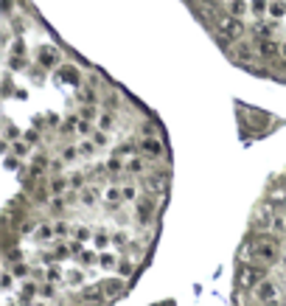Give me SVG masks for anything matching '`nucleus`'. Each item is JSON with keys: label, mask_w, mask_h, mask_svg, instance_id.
Wrapping results in <instances>:
<instances>
[{"label": "nucleus", "mask_w": 286, "mask_h": 306, "mask_svg": "<svg viewBox=\"0 0 286 306\" xmlns=\"http://www.w3.org/2000/svg\"><path fill=\"white\" fill-rule=\"evenodd\" d=\"M81 202H85V205H96V191H93V188H85V191H81Z\"/></svg>", "instance_id": "4468645a"}, {"label": "nucleus", "mask_w": 286, "mask_h": 306, "mask_svg": "<svg viewBox=\"0 0 286 306\" xmlns=\"http://www.w3.org/2000/svg\"><path fill=\"white\" fill-rule=\"evenodd\" d=\"M258 278H261V273L247 267V270H241V276H238V284H241V287H258V284H261Z\"/></svg>", "instance_id": "423d86ee"}, {"label": "nucleus", "mask_w": 286, "mask_h": 306, "mask_svg": "<svg viewBox=\"0 0 286 306\" xmlns=\"http://www.w3.org/2000/svg\"><path fill=\"white\" fill-rule=\"evenodd\" d=\"M51 236H54V230H51L48 225H43V228L37 230V239H51Z\"/></svg>", "instance_id": "f3484780"}, {"label": "nucleus", "mask_w": 286, "mask_h": 306, "mask_svg": "<svg viewBox=\"0 0 286 306\" xmlns=\"http://www.w3.org/2000/svg\"><path fill=\"white\" fill-rule=\"evenodd\" d=\"M85 300H87V303H98V300H101V289H87Z\"/></svg>", "instance_id": "ddd939ff"}, {"label": "nucleus", "mask_w": 286, "mask_h": 306, "mask_svg": "<svg viewBox=\"0 0 286 306\" xmlns=\"http://www.w3.org/2000/svg\"><path fill=\"white\" fill-rule=\"evenodd\" d=\"M121 197H124V194H121V191H115V188H110V191H107V202H118Z\"/></svg>", "instance_id": "6ab92c4d"}, {"label": "nucleus", "mask_w": 286, "mask_h": 306, "mask_svg": "<svg viewBox=\"0 0 286 306\" xmlns=\"http://www.w3.org/2000/svg\"><path fill=\"white\" fill-rule=\"evenodd\" d=\"M140 149L146 152V155H152V157H160V155H163V144H160L157 138H146L143 144H140Z\"/></svg>", "instance_id": "0eeeda50"}, {"label": "nucleus", "mask_w": 286, "mask_h": 306, "mask_svg": "<svg viewBox=\"0 0 286 306\" xmlns=\"http://www.w3.org/2000/svg\"><path fill=\"white\" fill-rule=\"evenodd\" d=\"M121 289H124V284L115 281V278H110V281L104 284V295H121Z\"/></svg>", "instance_id": "9b49d317"}, {"label": "nucleus", "mask_w": 286, "mask_h": 306, "mask_svg": "<svg viewBox=\"0 0 286 306\" xmlns=\"http://www.w3.org/2000/svg\"><path fill=\"white\" fill-rule=\"evenodd\" d=\"M56 59H59L56 48H43V51H39V65L51 67V65H56Z\"/></svg>", "instance_id": "1a4fd4ad"}, {"label": "nucleus", "mask_w": 286, "mask_h": 306, "mask_svg": "<svg viewBox=\"0 0 286 306\" xmlns=\"http://www.w3.org/2000/svg\"><path fill=\"white\" fill-rule=\"evenodd\" d=\"M98 126H101V129H110V126H112V115H101V118H98Z\"/></svg>", "instance_id": "a211bd4d"}, {"label": "nucleus", "mask_w": 286, "mask_h": 306, "mask_svg": "<svg viewBox=\"0 0 286 306\" xmlns=\"http://www.w3.org/2000/svg\"><path fill=\"white\" fill-rule=\"evenodd\" d=\"M3 12H6V14L14 12V0H3Z\"/></svg>", "instance_id": "5701e85b"}, {"label": "nucleus", "mask_w": 286, "mask_h": 306, "mask_svg": "<svg viewBox=\"0 0 286 306\" xmlns=\"http://www.w3.org/2000/svg\"><path fill=\"white\" fill-rule=\"evenodd\" d=\"M81 261H85V264H93V261H96V256H93V253H81Z\"/></svg>", "instance_id": "b1692460"}, {"label": "nucleus", "mask_w": 286, "mask_h": 306, "mask_svg": "<svg viewBox=\"0 0 286 306\" xmlns=\"http://www.w3.org/2000/svg\"><path fill=\"white\" fill-rule=\"evenodd\" d=\"M107 172L118 174V172H121V160H118V157H110V160H107Z\"/></svg>", "instance_id": "2eb2a0df"}, {"label": "nucleus", "mask_w": 286, "mask_h": 306, "mask_svg": "<svg viewBox=\"0 0 286 306\" xmlns=\"http://www.w3.org/2000/svg\"><path fill=\"white\" fill-rule=\"evenodd\" d=\"M152 214H154V205H152V202H140V205H138V222L146 225L149 219H152Z\"/></svg>", "instance_id": "9d476101"}, {"label": "nucleus", "mask_w": 286, "mask_h": 306, "mask_svg": "<svg viewBox=\"0 0 286 306\" xmlns=\"http://www.w3.org/2000/svg\"><path fill=\"white\" fill-rule=\"evenodd\" d=\"M236 56H238V59L244 62V59H250V56H253V54H250V48H244V45H241V48L236 51Z\"/></svg>", "instance_id": "4be33fe9"}, {"label": "nucleus", "mask_w": 286, "mask_h": 306, "mask_svg": "<svg viewBox=\"0 0 286 306\" xmlns=\"http://www.w3.org/2000/svg\"><path fill=\"white\" fill-rule=\"evenodd\" d=\"M37 306H48V303H37Z\"/></svg>", "instance_id": "bb28decb"}, {"label": "nucleus", "mask_w": 286, "mask_h": 306, "mask_svg": "<svg viewBox=\"0 0 286 306\" xmlns=\"http://www.w3.org/2000/svg\"><path fill=\"white\" fill-rule=\"evenodd\" d=\"M269 225H275V214L272 208H258L256 216H253V228L258 230H269Z\"/></svg>", "instance_id": "7ed1b4c3"}, {"label": "nucleus", "mask_w": 286, "mask_h": 306, "mask_svg": "<svg viewBox=\"0 0 286 306\" xmlns=\"http://www.w3.org/2000/svg\"><path fill=\"white\" fill-rule=\"evenodd\" d=\"M67 284H70V287L81 284V273H70V276H67Z\"/></svg>", "instance_id": "412c9836"}, {"label": "nucleus", "mask_w": 286, "mask_h": 306, "mask_svg": "<svg viewBox=\"0 0 286 306\" xmlns=\"http://www.w3.org/2000/svg\"><path fill=\"white\" fill-rule=\"evenodd\" d=\"M253 253H256V258H261V261H278V247H275V242H267V239H261V242H256V247H253Z\"/></svg>", "instance_id": "f03ea898"}, {"label": "nucleus", "mask_w": 286, "mask_h": 306, "mask_svg": "<svg viewBox=\"0 0 286 306\" xmlns=\"http://www.w3.org/2000/svg\"><path fill=\"white\" fill-rule=\"evenodd\" d=\"M127 168H129V172H143V160H140V157H129Z\"/></svg>", "instance_id": "f8f14e48"}, {"label": "nucleus", "mask_w": 286, "mask_h": 306, "mask_svg": "<svg viewBox=\"0 0 286 306\" xmlns=\"http://www.w3.org/2000/svg\"><path fill=\"white\" fill-rule=\"evenodd\" d=\"M76 236H79V239H87V236H90V230H87V228H79V230H76Z\"/></svg>", "instance_id": "393cba45"}, {"label": "nucleus", "mask_w": 286, "mask_h": 306, "mask_svg": "<svg viewBox=\"0 0 286 306\" xmlns=\"http://www.w3.org/2000/svg\"><path fill=\"white\" fill-rule=\"evenodd\" d=\"M143 186H146V191H160V180H157V177H146Z\"/></svg>", "instance_id": "dca6fc26"}, {"label": "nucleus", "mask_w": 286, "mask_h": 306, "mask_svg": "<svg viewBox=\"0 0 286 306\" xmlns=\"http://www.w3.org/2000/svg\"><path fill=\"white\" fill-rule=\"evenodd\" d=\"M101 267H107V270L115 267V256H101Z\"/></svg>", "instance_id": "aec40b11"}, {"label": "nucleus", "mask_w": 286, "mask_h": 306, "mask_svg": "<svg viewBox=\"0 0 286 306\" xmlns=\"http://www.w3.org/2000/svg\"><path fill=\"white\" fill-rule=\"evenodd\" d=\"M280 56H283V59H286V42H283V45H280Z\"/></svg>", "instance_id": "a878e982"}, {"label": "nucleus", "mask_w": 286, "mask_h": 306, "mask_svg": "<svg viewBox=\"0 0 286 306\" xmlns=\"http://www.w3.org/2000/svg\"><path fill=\"white\" fill-rule=\"evenodd\" d=\"M256 295L258 300H264V303H269V300H278V287H275L272 281H261L256 287Z\"/></svg>", "instance_id": "39448f33"}, {"label": "nucleus", "mask_w": 286, "mask_h": 306, "mask_svg": "<svg viewBox=\"0 0 286 306\" xmlns=\"http://www.w3.org/2000/svg\"><path fill=\"white\" fill-rule=\"evenodd\" d=\"M256 54L261 56V59H275V56L280 54V48L275 45L272 40H258L256 42Z\"/></svg>", "instance_id": "20e7f679"}, {"label": "nucleus", "mask_w": 286, "mask_h": 306, "mask_svg": "<svg viewBox=\"0 0 286 306\" xmlns=\"http://www.w3.org/2000/svg\"><path fill=\"white\" fill-rule=\"evenodd\" d=\"M59 79H62V82H67V84H79V82H81V79H79V71H76L73 65L62 67V71H59Z\"/></svg>", "instance_id": "6e6552de"}, {"label": "nucleus", "mask_w": 286, "mask_h": 306, "mask_svg": "<svg viewBox=\"0 0 286 306\" xmlns=\"http://www.w3.org/2000/svg\"><path fill=\"white\" fill-rule=\"evenodd\" d=\"M219 31L225 34V40H238L244 34V25L236 17H219Z\"/></svg>", "instance_id": "f257e3e1"}]
</instances>
